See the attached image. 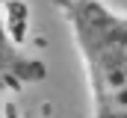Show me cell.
<instances>
[{
	"label": "cell",
	"instance_id": "obj_2",
	"mask_svg": "<svg viewBox=\"0 0 127 118\" xmlns=\"http://www.w3.org/2000/svg\"><path fill=\"white\" fill-rule=\"evenodd\" d=\"M44 62L32 59L18 47V41L9 35V30L0 18V94L9 91H21L24 86L41 83L44 80Z\"/></svg>",
	"mask_w": 127,
	"mask_h": 118
},
{
	"label": "cell",
	"instance_id": "obj_1",
	"mask_svg": "<svg viewBox=\"0 0 127 118\" xmlns=\"http://www.w3.org/2000/svg\"><path fill=\"white\" fill-rule=\"evenodd\" d=\"M86 65L89 118H127V18L103 0H53Z\"/></svg>",
	"mask_w": 127,
	"mask_h": 118
}]
</instances>
